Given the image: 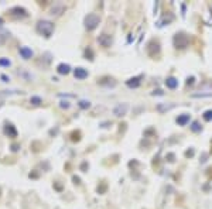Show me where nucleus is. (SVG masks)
<instances>
[{"mask_svg": "<svg viewBox=\"0 0 212 209\" xmlns=\"http://www.w3.org/2000/svg\"><path fill=\"white\" fill-rule=\"evenodd\" d=\"M37 31L42 34V36H45V37H50L51 34H52V31H54V24L51 23V21H47V20H41V21H38V24H37Z\"/></svg>", "mask_w": 212, "mask_h": 209, "instance_id": "nucleus-1", "label": "nucleus"}, {"mask_svg": "<svg viewBox=\"0 0 212 209\" xmlns=\"http://www.w3.org/2000/svg\"><path fill=\"white\" fill-rule=\"evenodd\" d=\"M99 24V17L96 14H88L85 18V27L88 30H93L96 28V26Z\"/></svg>", "mask_w": 212, "mask_h": 209, "instance_id": "nucleus-2", "label": "nucleus"}, {"mask_svg": "<svg viewBox=\"0 0 212 209\" xmlns=\"http://www.w3.org/2000/svg\"><path fill=\"white\" fill-rule=\"evenodd\" d=\"M11 16L16 17V18H18V17L23 18V17L27 16V11L24 9H21V7H14V9H11Z\"/></svg>", "mask_w": 212, "mask_h": 209, "instance_id": "nucleus-3", "label": "nucleus"}, {"mask_svg": "<svg viewBox=\"0 0 212 209\" xmlns=\"http://www.w3.org/2000/svg\"><path fill=\"white\" fill-rule=\"evenodd\" d=\"M127 109H129V106H127L126 103H123V105H118V106L115 107L113 113H115L116 116H123V115H126Z\"/></svg>", "mask_w": 212, "mask_h": 209, "instance_id": "nucleus-4", "label": "nucleus"}, {"mask_svg": "<svg viewBox=\"0 0 212 209\" xmlns=\"http://www.w3.org/2000/svg\"><path fill=\"white\" fill-rule=\"evenodd\" d=\"M99 42H100L103 47H109V45H110V42H112V38H110V36L103 34V36H100V37H99Z\"/></svg>", "mask_w": 212, "mask_h": 209, "instance_id": "nucleus-5", "label": "nucleus"}, {"mask_svg": "<svg viewBox=\"0 0 212 209\" xmlns=\"http://www.w3.org/2000/svg\"><path fill=\"white\" fill-rule=\"evenodd\" d=\"M20 54H21V55H23V58H26V59H28V58H31V57H33V51H31L30 48H27V47L20 48Z\"/></svg>", "mask_w": 212, "mask_h": 209, "instance_id": "nucleus-6", "label": "nucleus"}, {"mask_svg": "<svg viewBox=\"0 0 212 209\" xmlns=\"http://www.w3.org/2000/svg\"><path fill=\"white\" fill-rule=\"evenodd\" d=\"M75 78H78V79H85L86 76H88V72L85 71L84 68H78V69H75Z\"/></svg>", "mask_w": 212, "mask_h": 209, "instance_id": "nucleus-7", "label": "nucleus"}, {"mask_svg": "<svg viewBox=\"0 0 212 209\" xmlns=\"http://www.w3.org/2000/svg\"><path fill=\"white\" fill-rule=\"evenodd\" d=\"M177 122H178V125L185 126L187 122H190V116H188V115H182V116H180V117L177 119Z\"/></svg>", "mask_w": 212, "mask_h": 209, "instance_id": "nucleus-8", "label": "nucleus"}, {"mask_svg": "<svg viewBox=\"0 0 212 209\" xmlns=\"http://www.w3.org/2000/svg\"><path fill=\"white\" fill-rule=\"evenodd\" d=\"M58 72H59V74H68V72H69V65H67V64L58 65Z\"/></svg>", "mask_w": 212, "mask_h": 209, "instance_id": "nucleus-9", "label": "nucleus"}, {"mask_svg": "<svg viewBox=\"0 0 212 209\" xmlns=\"http://www.w3.org/2000/svg\"><path fill=\"white\" fill-rule=\"evenodd\" d=\"M140 78H133V79H130V81H127V85L130 86V88H136V86H139L140 85V81H139Z\"/></svg>", "mask_w": 212, "mask_h": 209, "instance_id": "nucleus-10", "label": "nucleus"}, {"mask_svg": "<svg viewBox=\"0 0 212 209\" xmlns=\"http://www.w3.org/2000/svg\"><path fill=\"white\" fill-rule=\"evenodd\" d=\"M166 84H167V86H168V88L174 89V88H175V86L178 85V82H177V81H175L174 78H170V79H167V82H166Z\"/></svg>", "mask_w": 212, "mask_h": 209, "instance_id": "nucleus-11", "label": "nucleus"}, {"mask_svg": "<svg viewBox=\"0 0 212 209\" xmlns=\"http://www.w3.org/2000/svg\"><path fill=\"white\" fill-rule=\"evenodd\" d=\"M30 102H31L33 105H40L42 100H41V98H38V96H33V98L30 99Z\"/></svg>", "mask_w": 212, "mask_h": 209, "instance_id": "nucleus-12", "label": "nucleus"}, {"mask_svg": "<svg viewBox=\"0 0 212 209\" xmlns=\"http://www.w3.org/2000/svg\"><path fill=\"white\" fill-rule=\"evenodd\" d=\"M0 65H3V67H9V65H10V61H9V59L1 58V59H0Z\"/></svg>", "mask_w": 212, "mask_h": 209, "instance_id": "nucleus-13", "label": "nucleus"}, {"mask_svg": "<svg viewBox=\"0 0 212 209\" xmlns=\"http://www.w3.org/2000/svg\"><path fill=\"white\" fill-rule=\"evenodd\" d=\"M204 119H205V120H211V119H212V112H211V110L205 112V115H204Z\"/></svg>", "mask_w": 212, "mask_h": 209, "instance_id": "nucleus-14", "label": "nucleus"}, {"mask_svg": "<svg viewBox=\"0 0 212 209\" xmlns=\"http://www.w3.org/2000/svg\"><path fill=\"white\" fill-rule=\"evenodd\" d=\"M79 106H81L82 109H86V107H89V102H86V100H81V102H79Z\"/></svg>", "mask_w": 212, "mask_h": 209, "instance_id": "nucleus-15", "label": "nucleus"}, {"mask_svg": "<svg viewBox=\"0 0 212 209\" xmlns=\"http://www.w3.org/2000/svg\"><path fill=\"white\" fill-rule=\"evenodd\" d=\"M192 130H194V131H198V130H199V125H198V123H194V125H192Z\"/></svg>", "mask_w": 212, "mask_h": 209, "instance_id": "nucleus-16", "label": "nucleus"}, {"mask_svg": "<svg viewBox=\"0 0 212 209\" xmlns=\"http://www.w3.org/2000/svg\"><path fill=\"white\" fill-rule=\"evenodd\" d=\"M61 107H69V105H68V102H61Z\"/></svg>", "mask_w": 212, "mask_h": 209, "instance_id": "nucleus-17", "label": "nucleus"}, {"mask_svg": "<svg viewBox=\"0 0 212 209\" xmlns=\"http://www.w3.org/2000/svg\"><path fill=\"white\" fill-rule=\"evenodd\" d=\"M1 23H3V20H1V18H0V24H1Z\"/></svg>", "mask_w": 212, "mask_h": 209, "instance_id": "nucleus-18", "label": "nucleus"}]
</instances>
